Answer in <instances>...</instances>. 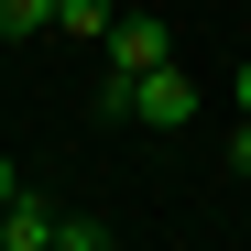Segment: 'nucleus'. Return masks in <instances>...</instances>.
Returning <instances> with one entry per match:
<instances>
[{
	"label": "nucleus",
	"instance_id": "obj_1",
	"mask_svg": "<svg viewBox=\"0 0 251 251\" xmlns=\"http://www.w3.org/2000/svg\"><path fill=\"white\" fill-rule=\"evenodd\" d=\"M109 66H120V76H153V66H175V22H142V11H120V22H109Z\"/></svg>",
	"mask_w": 251,
	"mask_h": 251
},
{
	"label": "nucleus",
	"instance_id": "obj_2",
	"mask_svg": "<svg viewBox=\"0 0 251 251\" xmlns=\"http://www.w3.org/2000/svg\"><path fill=\"white\" fill-rule=\"evenodd\" d=\"M131 120H142V131L197 120V76H186V66H153V76H142V99H131Z\"/></svg>",
	"mask_w": 251,
	"mask_h": 251
},
{
	"label": "nucleus",
	"instance_id": "obj_3",
	"mask_svg": "<svg viewBox=\"0 0 251 251\" xmlns=\"http://www.w3.org/2000/svg\"><path fill=\"white\" fill-rule=\"evenodd\" d=\"M55 229H66V207H44V197L0 207V251H55Z\"/></svg>",
	"mask_w": 251,
	"mask_h": 251
},
{
	"label": "nucleus",
	"instance_id": "obj_4",
	"mask_svg": "<svg viewBox=\"0 0 251 251\" xmlns=\"http://www.w3.org/2000/svg\"><path fill=\"white\" fill-rule=\"evenodd\" d=\"M44 22H55V0H0V44H33Z\"/></svg>",
	"mask_w": 251,
	"mask_h": 251
},
{
	"label": "nucleus",
	"instance_id": "obj_5",
	"mask_svg": "<svg viewBox=\"0 0 251 251\" xmlns=\"http://www.w3.org/2000/svg\"><path fill=\"white\" fill-rule=\"evenodd\" d=\"M109 22H120L109 0H55V33H99V44H109Z\"/></svg>",
	"mask_w": 251,
	"mask_h": 251
},
{
	"label": "nucleus",
	"instance_id": "obj_6",
	"mask_svg": "<svg viewBox=\"0 0 251 251\" xmlns=\"http://www.w3.org/2000/svg\"><path fill=\"white\" fill-rule=\"evenodd\" d=\"M55 251H120V240H109V219H66V229H55Z\"/></svg>",
	"mask_w": 251,
	"mask_h": 251
},
{
	"label": "nucleus",
	"instance_id": "obj_7",
	"mask_svg": "<svg viewBox=\"0 0 251 251\" xmlns=\"http://www.w3.org/2000/svg\"><path fill=\"white\" fill-rule=\"evenodd\" d=\"M229 164H240V175H251V120H229Z\"/></svg>",
	"mask_w": 251,
	"mask_h": 251
},
{
	"label": "nucleus",
	"instance_id": "obj_8",
	"mask_svg": "<svg viewBox=\"0 0 251 251\" xmlns=\"http://www.w3.org/2000/svg\"><path fill=\"white\" fill-rule=\"evenodd\" d=\"M229 109H240V120H251V66H240V76H229Z\"/></svg>",
	"mask_w": 251,
	"mask_h": 251
}]
</instances>
